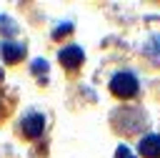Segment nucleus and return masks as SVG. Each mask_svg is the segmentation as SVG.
Segmentation results:
<instances>
[{
  "instance_id": "2",
  "label": "nucleus",
  "mask_w": 160,
  "mask_h": 158,
  "mask_svg": "<svg viewBox=\"0 0 160 158\" xmlns=\"http://www.w3.org/2000/svg\"><path fill=\"white\" fill-rule=\"evenodd\" d=\"M112 123L122 133H138L140 125L145 123V115L140 113V108H120V113L112 115Z\"/></svg>"
},
{
  "instance_id": "12",
  "label": "nucleus",
  "mask_w": 160,
  "mask_h": 158,
  "mask_svg": "<svg viewBox=\"0 0 160 158\" xmlns=\"http://www.w3.org/2000/svg\"><path fill=\"white\" fill-rule=\"evenodd\" d=\"M5 118V105H2V98H0V120Z\"/></svg>"
},
{
  "instance_id": "9",
  "label": "nucleus",
  "mask_w": 160,
  "mask_h": 158,
  "mask_svg": "<svg viewBox=\"0 0 160 158\" xmlns=\"http://www.w3.org/2000/svg\"><path fill=\"white\" fill-rule=\"evenodd\" d=\"M142 53H145L148 58H152V55H158V53H160V35H150V40L145 43V48H142Z\"/></svg>"
},
{
  "instance_id": "6",
  "label": "nucleus",
  "mask_w": 160,
  "mask_h": 158,
  "mask_svg": "<svg viewBox=\"0 0 160 158\" xmlns=\"http://www.w3.org/2000/svg\"><path fill=\"white\" fill-rule=\"evenodd\" d=\"M138 150H140L142 158H160V135L158 133L142 135L140 143H138Z\"/></svg>"
},
{
  "instance_id": "13",
  "label": "nucleus",
  "mask_w": 160,
  "mask_h": 158,
  "mask_svg": "<svg viewBox=\"0 0 160 158\" xmlns=\"http://www.w3.org/2000/svg\"><path fill=\"white\" fill-rule=\"evenodd\" d=\"M0 80H2V70H0Z\"/></svg>"
},
{
  "instance_id": "8",
  "label": "nucleus",
  "mask_w": 160,
  "mask_h": 158,
  "mask_svg": "<svg viewBox=\"0 0 160 158\" xmlns=\"http://www.w3.org/2000/svg\"><path fill=\"white\" fill-rule=\"evenodd\" d=\"M20 28H18V23L12 20V18H8V15H0V33L2 35H15Z\"/></svg>"
},
{
  "instance_id": "10",
  "label": "nucleus",
  "mask_w": 160,
  "mask_h": 158,
  "mask_svg": "<svg viewBox=\"0 0 160 158\" xmlns=\"http://www.w3.org/2000/svg\"><path fill=\"white\" fill-rule=\"evenodd\" d=\"M70 30H72V23H62V25H58V28L52 30V38H55V40H60V38H62V35H68Z\"/></svg>"
},
{
  "instance_id": "11",
  "label": "nucleus",
  "mask_w": 160,
  "mask_h": 158,
  "mask_svg": "<svg viewBox=\"0 0 160 158\" xmlns=\"http://www.w3.org/2000/svg\"><path fill=\"white\" fill-rule=\"evenodd\" d=\"M115 158H135V150H130L128 145H118L115 148Z\"/></svg>"
},
{
  "instance_id": "7",
  "label": "nucleus",
  "mask_w": 160,
  "mask_h": 158,
  "mask_svg": "<svg viewBox=\"0 0 160 158\" xmlns=\"http://www.w3.org/2000/svg\"><path fill=\"white\" fill-rule=\"evenodd\" d=\"M30 73H32L35 78H42V80H45V75H48V60H45V58H35V60L30 63Z\"/></svg>"
},
{
  "instance_id": "1",
  "label": "nucleus",
  "mask_w": 160,
  "mask_h": 158,
  "mask_svg": "<svg viewBox=\"0 0 160 158\" xmlns=\"http://www.w3.org/2000/svg\"><path fill=\"white\" fill-rule=\"evenodd\" d=\"M110 93L115 98H132L138 93V78L130 70H120L110 78Z\"/></svg>"
},
{
  "instance_id": "3",
  "label": "nucleus",
  "mask_w": 160,
  "mask_h": 158,
  "mask_svg": "<svg viewBox=\"0 0 160 158\" xmlns=\"http://www.w3.org/2000/svg\"><path fill=\"white\" fill-rule=\"evenodd\" d=\"M18 130H20L25 138H30V140L40 138L42 130H45V118H42V113H28V115H22L20 123H18Z\"/></svg>"
},
{
  "instance_id": "5",
  "label": "nucleus",
  "mask_w": 160,
  "mask_h": 158,
  "mask_svg": "<svg viewBox=\"0 0 160 158\" xmlns=\"http://www.w3.org/2000/svg\"><path fill=\"white\" fill-rule=\"evenodd\" d=\"M25 43H18V40H2L0 43V55H2V60L8 63V65H15V63H20L22 58H25Z\"/></svg>"
},
{
  "instance_id": "4",
  "label": "nucleus",
  "mask_w": 160,
  "mask_h": 158,
  "mask_svg": "<svg viewBox=\"0 0 160 158\" xmlns=\"http://www.w3.org/2000/svg\"><path fill=\"white\" fill-rule=\"evenodd\" d=\"M58 60H60V65H62L65 70L75 73V70L82 65V60H85V53H82L80 45H65V48L58 50Z\"/></svg>"
}]
</instances>
